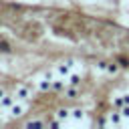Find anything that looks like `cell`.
Instances as JSON below:
<instances>
[{
    "instance_id": "obj_10",
    "label": "cell",
    "mask_w": 129,
    "mask_h": 129,
    "mask_svg": "<svg viewBox=\"0 0 129 129\" xmlns=\"http://www.w3.org/2000/svg\"><path fill=\"white\" fill-rule=\"evenodd\" d=\"M119 67H121V64H115V62H109L105 71H107V73H111V75H115V73H119Z\"/></svg>"
},
{
    "instance_id": "obj_6",
    "label": "cell",
    "mask_w": 129,
    "mask_h": 129,
    "mask_svg": "<svg viewBox=\"0 0 129 129\" xmlns=\"http://www.w3.org/2000/svg\"><path fill=\"white\" fill-rule=\"evenodd\" d=\"M69 85H73V87H79V85H81V75H77V73H71V75H69Z\"/></svg>"
},
{
    "instance_id": "obj_12",
    "label": "cell",
    "mask_w": 129,
    "mask_h": 129,
    "mask_svg": "<svg viewBox=\"0 0 129 129\" xmlns=\"http://www.w3.org/2000/svg\"><path fill=\"white\" fill-rule=\"evenodd\" d=\"M113 105H115V109H121V107L125 105V99H123V97H115V99H113Z\"/></svg>"
},
{
    "instance_id": "obj_7",
    "label": "cell",
    "mask_w": 129,
    "mask_h": 129,
    "mask_svg": "<svg viewBox=\"0 0 129 129\" xmlns=\"http://www.w3.org/2000/svg\"><path fill=\"white\" fill-rule=\"evenodd\" d=\"M69 115H71L69 109H58V111H56V119H58V121H64Z\"/></svg>"
},
{
    "instance_id": "obj_15",
    "label": "cell",
    "mask_w": 129,
    "mask_h": 129,
    "mask_svg": "<svg viewBox=\"0 0 129 129\" xmlns=\"http://www.w3.org/2000/svg\"><path fill=\"white\" fill-rule=\"evenodd\" d=\"M67 97H69V99L77 97V87H73V85H71V89H67Z\"/></svg>"
},
{
    "instance_id": "obj_16",
    "label": "cell",
    "mask_w": 129,
    "mask_h": 129,
    "mask_svg": "<svg viewBox=\"0 0 129 129\" xmlns=\"http://www.w3.org/2000/svg\"><path fill=\"white\" fill-rule=\"evenodd\" d=\"M0 50H10V46H8V44H4V42H2V44H0Z\"/></svg>"
},
{
    "instance_id": "obj_13",
    "label": "cell",
    "mask_w": 129,
    "mask_h": 129,
    "mask_svg": "<svg viewBox=\"0 0 129 129\" xmlns=\"http://www.w3.org/2000/svg\"><path fill=\"white\" fill-rule=\"evenodd\" d=\"M24 125H26V127H32V125H36V127H42V125H44V123H42V121H40V119H32V121H26V123H24Z\"/></svg>"
},
{
    "instance_id": "obj_19",
    "label": "cell",
    "mask_w": 129,
    "mask_h": 129,
    "mask_svg": "<svg viewBox=\"0 0 129 129\" xmlns=\"http://www.w3.org/2000/svg\"><path fill=\"white\" fill-rule=\"evenodd\" d=\"M4 95H6V93H4V89H2V87H0V99H2V97H4Z\"/></svg>"
},
{
    "instance_id": "obj_17",
    "label": "cell",
    "mask_w": 129,
    "mask_h": 129,
    "mask_svg": "<svg viewBox=\"0 0 129 129\" xmlns=\"http://www.w3.org/2000/svg\"><path fill=\"white\" fill-rule=\"evenodd\" d=\"M119 64L121 67H127V58H119Z\"/></svg>"
},
{
    "instance_id": "obj_11",
    "label": "cell",
    "mask_w": 129,
    "mask_h": 129,
    "mask_svg": "<svg viewBox=\"0 0 129 129\" xmlns=\"http://www.w3.org/2000/svg\"><path fill=\"white\" fill-rule=\"evenodd\" d=\"M62 89H64V83H62V81H52V91L58 93V91H62Z\"/></svg>"
},
{
    "instance_id": "obj_18",
    "label": "cell",
    "mask_w": 129,
    "mask_h": 129,
    "mask_svg": "<svg viewBox=\"0 0 129 129\" xmlns=\"http://www.w3.org/2000/svg\"><path fill=\"white\" fill-rule=\"evenodd\" d=\"M123 99H125V105H129V93H127V95H123Z\"/></svg>"
},
{
    "instance_id": "obj_8",
    "label": "cell",
    "mask_w": 129,
    "mask_h": 129,
    "mask_svg": "<svg viewBox=\"0 0 129 129\" xmlns=\"http://www.w3.org/2000/svg\"><path fill=\"white\" fill-rule=\"evenodd\" d=\"M71 117L77 119V121H81V119L85 117V111H83V109H73V111H71Z\"/></svg>"
},
{
    "instance_id": "obj_1",
    "label": "cell",
    "mask_w": 129,
    "mask_h": 129,
    "mask_svg": "<svg viewBox=\"0 0 129 129\" xmlns=\"http://www.w3.org/2000/svg\"><path fill=\"white\" fill-rule=\"evenodd\" d=\"M73 60H64V62H60L58 67H56V75H60V77H64V75H71V71H73Z\"/></svg>"
},
{
    "instance_id": "obj_2",
    "label": "cell",
    "mask_w": 129,
    "mask_h": 129,
    "mask_svg": "<svg viewBox=\"0 0 129 129\" xmlns=\"http://www.w3.org/2000/svg\"><path fill=\"white\" fill-rule=\"evenodd\" d=\"M16 101H14V97H10V95H4L2 99H0V109H4V111H10V107L14 105Z\"/></svg>"
},
{
    "instance_id": "obj_14",
    "label": "cell",
    "mask_w": 129,
    "mask_h": 129,
    "mask_svg": "<svg viewBox=\"0 0 129 129\" xmlns=\"http://www.w3.org/2000/svg\"><path fill=\"white\" fill-rule=\"evenodd\" d=\"M119 113H121L123 119H129V105H123V107L119 109Z\"/></svg>"
},
{
    "instance_id": "obj_4",
    "label": "cell",
    "mask_w": 129,
    "mask_h": 129,
    "mask_svg": "<svg viewBox=\"0 0 129 129\" xmlns=\"http://www.w3.org/2000/svg\"><path fill=\"white\" fill-rule=\"evenodd\" d=\"M22 113H24V105L14 103V105L10 107V115H12V117H22Z\"/></svg>"
},
{
    "instance_id": "obj_5",
    "label": "cell",
    "mask_w": 129,
    "mask_h": 129,
    "mask_svg": "<svg viewBox=\"0 0 129 129\" xmlns=\"http://www.w3.org/2000/svg\"><path fill=\"white\" fill-rule=\"evenodd\" d=\"M38 89L44 93V91H50L52 89V81H50V77H46V79H42L40 83H38Z\"/></svg>"
},
{
    "instance_id": "obj_9",
    "label": "cell",
    "mask_w": 129,
    "mask_h": 129,
    "mask_svg": "<svg viewBox=\"0 0 129 129\" xmlns=\"http://www.w3.org/2000/svg\"><path fill=\"white\" fill-rule=\"evenodd\" d=\"M121 121H123V117H121L119 109H117V113H111V123L113 125H121Z\"/></svg>"
},
{
    "instance_id": "obj_3",
    "label": "cell",
    "mask_w": 129,
    "mask_h": 129,
    "mask_svg": "<svg viewBox=\"0 0 129 129\" xmlns=\"http://www.w3.org/2000/svg\"><path fill=\"white\" fill-rule=\"evenodd\" d=\"M30 97V87L28 85H24V87H18V91H16V99H20V101H26Z\"/></svg>"
}]
</instances>
